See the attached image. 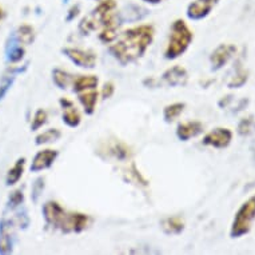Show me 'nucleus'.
<instances>
[{
	"instance_id": "f257e3e1",
	"label": "nucleus",
	"mask_w": 255,
	"mask_h": 255,
	"mask_svg": "<svg viewBox=\"0 0 255 255\" xmlns=\"http://www.w3.org/2000/svg\"><path fill=\"white\" fill-rule=\"evenodd\" d=\"M155 29L150 24H142L123 31L109 47V52L122 66L136 62L146 54L154 42Z\"/></svg>"
},
{
	"instance_id": "f03ea898",
	"label": "nucleus",
	"mask_w": 255,
	"mask_h": 255,
	"mask_svg": "<svg viewBox=\"0 0 255 255\" xmlns=\"http://www.w3.org/2000/svg\"><path fill=\"white\" fill-rule=\"evenodd\" d=\"M123 24L117 11V1L115 0H101V3L92 9L91 12L80 20L79 29L80 35H90L97 29H101L99 39L101 42L110 44L118 38L119 27Z\"/></svg>"
},
{
	"instance_id": "7ed1b4c3",
	"label": "nucleus",
	"mask_w": 255,
	"mask_h": 255,
	"mask_svg": "<svg viewBox=\"0 0 255 255\" xmlns=\"http://www.w3.org/2000/svg\"><path fill=\"white\" fill-rule=\"evenodd\" d=\"M43 217L46 226L59 230L64 234L82 233L91 225V217L78 211H68L63 209L58 202L48 201L43 206Z\"/></svg>"
},
{
	"instance_id": "20e7f679",
	"label": "nucleus",
	"mask_w": 255,
	"mask_h": 255,
	"mask_svg": "<svg viewBox=\"0 0 255 255\" xmlns=\"http://www.w3.org/2000/svg\"><path fill=\"white\" fill-rule=\"evenodd\" d=\"M193 39V31L190 29L187 23L182 19H176L171 25L167 47L164 50V58L167 60H175L182 56L187 51Z\"/></svg>"
},
{
	"instance_id": "39448f33",
	"label": "nucleus",
	"mask_w": 255,
	"mask_h": 255,
	"mask_svg": "<svg viewBox=\"0 0 255 255\" xmlns=\"http://www.w3.org/2000/svg\"><path fill=\"white\" fill-rule=\"evenodd\" d=\"M255 219V195L250 197L235 214L234 221L231 223L230 237L241 238L251 230L253 222Z\"/></svg>"
},
{
	"instance_id": "423d86ee",
	"label": "nucleus",
	"mask_w": 255,
	"mask_h": 255,
	"mask_svg": "<svg viewBox=\"0 0 255 255\" xmlns=\"http://www.w3.org/2000/svg\"><path fill=\"white\" fill-rule=\"evenodd\" d=\"M62 52L64 56H67L74 64L82 68H94L97 66V54L91 50H82V48H72L66 47L63 48Z\"/></svg>"
},
{
	"instance_id": "0eeeda50",
	"label": "nucleus",
	"mask_w": 255,
	"mask_h": 255,
	"mask_svg": "<svg viewBox=\"0 0 255 255\" xmlns=\"http://www.w3.org/2000/svg\"><path fill=\"white\" fill-rule=\"evenodd\" d=\"M218 1L219 0H194L193 3L188 4L186 15L190 20H202L209 16L214 7L218 4Z\"/></svg>"
},
{
	"instance_id": "6e6552de",
	"label": "nucleus",
	"mask_w": 255,
	"mask_h": 255,
	"mask_svg": "<svg viewBox=\"0 0 255 255\" xmlns=\"http://www.w3.org/2000/svg\"><path fill=\"white\" fill-rule=\"evenodd\" d=\"M231 140H233V132L229 128L219 127V128L210 131L203 138L202 143L205 146L214 147V148H226L230 146Z\"/></svg>"
},
{
	"instance_id": "1a4fd4ad",
	"label": "nucleus",
	"mask_w": 255,
	"mask_h": 255,
	"mask_svg": "<svg viewBox=\"0 0 255 255\" xmlns=\"http://www.w3.org/2000/svg\"><path fill=\"white\" fill-rule=\"evenodd\" d=\"M235 47L231 44H219V46L213 51L210 56V63H211V70L218 71L221 70L225 64L231 59V56L235 54Z\"/></svg>"
},
{
	"instance_id": "9d476101",
	"label": "nucleus",
	"mask_w": 255,
	"mask_h": 255,
	"mask_svg": "<svg viewBox=\"0 0 255 255\" xmlns=\"http://www.w3.org/2000/svg\"><path fill=\"white\" fill-rule=\"evenodd\" d=\"M59 151L51 150V148H47V150L39 151L38 154L35 155V158L32 159V164H31V172H39L43 171V170H47L50 168L52 164L55 163V160L58 159Z\"/></svg>"
},
{
	"instance_id": "9b49d317",
	"label": "nucleus",
	"mask_w": 255,
	"mask_h": 255,
	"mask_svg": "<svg viewBox=\"0 0 255 255\" xmlns=\"http://www.w3.org/2000/svg\"><path fill=\"white\" fill-rule=\"evenodd\" d=\"M59 103H60L63 110V122L72 128L78 127L82 122V115H80L79 110L76 109V106L74 105V102L67 99V98H60Z\"/></svg>"
},
{
	"instance_id": "f8f14e48",
	"label": "nucleus",
	"mask_w": 255,
	"mask_h": 255,
	"mask_svg": "<svg viewBox=\"0 0 255 255\" xmlns=\"http://www.w3.org/2000/svg\"><path fill=\"white\" fill-rule=\"evenodd\" d=\"M188 80V74L186 68L182 66H174L168 68L162 75V82L171 87H179V86H186Z\"/></svg>"
},
{
	"instance_id": "ddd939ff",
	"label": "nucleus",
	"mask_w": 255,
	"mask_h": 255,
	"mask_svg": "<svg viewBox=\"0 0 255 255\" xmlns=\"http://www.w3.org/2000/svg\"><path fill=\"white\" fill-rule=\"evenodd\" d=\"M202 132H203V125L199 121L183 122L176 127V136L182 142H187Z\"/></svg>"
},
{
	"instance_id": "4468645a",
	"label": "nucleus",
	"mask_w": 255,
	"mask_h": 255,
	"mask_svg": "<svg viewBox=\"0 0 255 255\" xmlns=\"http://www.w3.org/2000/svg\"><path fill=\"white\" fill-rule=\"evenodd\" d=\"M29 63L27 62L25 64H23V67L21 66H11V67L7 70V71L3 74L1 76V79H0V101H3L4 97L7 95V92L9 91V88L13 84L15 79H16V76L21 72H24L27 68H28Z\"/></svg>"
},
{
	"instance_id": "2eb2a0df",
	"label": "nucleus",
	"mask_w": 255,
	"mask_h": 255,
	"mask_svg": "<svg viewBox=\"0 0 255 255\" xmlns=\"http://www.w3.org/2000/svg\"><path fill=\"white\" fill-rule=\"evenodd\" d=\"M13 223L7 219L0 222V254L12 253L13 247Z\"/></svg>"
},
{
	"instance_id": "dca6fc26",
	"label": "nucleus",
	"mask_w": 255,
	"mask_h": 255,
	"mask_svg": "<svg viewBox=\"0 0 255 255\" xmlns=\"http://www.w3.org/2000/svg\"><path fill=\"white\" fill-rule=\"evenodd\" d=\"M25 50L23 44H21L16 38V34L12 32L9 35L8 40H7V46H5V56H7V62L9 63H19L21 59L24 58Z\"/></svg>"
},
{
	"instance_id": "f3484780",
	"label": "nucleus",
	"mask_w": 255,
	"mask_h": 255,
	"mask_svg": "<svg viewBox=\"0 0 255 255\" xmlns=\"http://www.w3.org/2000/svg\"><path fill=\"white\" fill-rule=\"evenodd\" d=\"M98 94L97 88H92V90H86V91L78 92V99H79L80 105L83 107L84 113L87 115H92L97 110V103H98Z\"/></svg>"
},
{
	"instance_id": "a211bd4d",
	"label": "nucleus",
	"mask_w": 255,
	"mask_h": 255,
	"mask_svg": "<svg viewBox=\"0 0 255 255\" xmlns=\"http://www.w3.org/2000/svg\"><path fill=\"white\" fill-rule=\"evenodd\" d=\"M148 15V9L142 8L139 5H128L126 7L122 12H119V17H121L122 23L125 24L126 21H138L142 20Z\"/></svg>"
},
{
	"instance_id": "6ab92c4d",
	"label": "nucleus",
	"mask_w": 255,
	"mask_h": 255,
	"mask_svg": "<svg viewBox=\"0 0 255 255\" xmlns=\"http://www.w3.org/2000/svg\"><path fill=\"white\" fill-rule=\"evenodd\" d=\"M162 230L168 235H178L184 230L183 218L179 215H172L162 221Z\"/></svg>"
},
{
	"instance_id": "aec40b11",
	"label": "nucleus",
	"mask_w": 255,
	"mask_h": 255,
	"mask_svg": "<svg viewBox=\"0 0 255 255\" xmlns=\"http://www.w3.org/2000/svg\"><path fill=\"white\" fill-rule=\"evenodd\" d=\"M99 84V79L95 75H82L78 76L72 82V87H74V92H82L86 90H92L97 88Z\"/></svg>"
},
{
	"instance_id": "412c9836",
	"label": "nucleus",
	"mask_w": 255,
	"mask_h": 255,
	"mask_svg": "<svg viewBox=\"0 0 255 255\" xmlns=\"http://www.w3.org/2000/svg\"><path fill=\"white\" fill-rule=\"evenodd\" d=\"M25 168V158H19L16 160V163L13 164L12 167L9 168L5 176V184L7 186H13L16 184L19 180L21 179V176L24 174Z\"/></svg>"
},
{
	"instance_id": "4be33fe9",
	"label": "nucleus",
	"mask_w": 255,
	"mask_h": 255,
	"mask_svg": "<svg viewBox=\"0 0 255 255\" xmlns=\"http://www.w3.org/2000/svg\"><path fill=\"white\" fill-rule=\"evenodd\" d=\"M52 80H54L56 87H59L60 90H66L70 86V83L74 82V76L70 72L64 71V70L55 68L54 71H52Z\"/></svg>"
},
{
	"instance_id": "5701e85b",
	"label": "nucleus",
	"mask_w": 255,
	"mask_h": 255,
	"mask_svg": "<svg viewBox=\"0 0 255 255\" xmlns=\"http://www.w3.org/2000/svg\"><path fill=\"white\" fill-rule=\"evenodd\" d=\"M186 105L182 103V102H176V103H171V105H167L163 110V119L167 123H172V122L178 119L180 117V114L183 113Z\"/></svg>"
},
{
	"instance_id": "b1692460",
	"label": "nucleus",
	"mask_w": 255,
	"mask_h": 255,
	"mask_svg": "<svg viewBox=\"0 0 255 255\" xmlns=\"http://www.w3.org/2000/svg\"><path fill=\"white\" fill-rule=\"evenodd\" d=\"M15 34H16L17 40H19L23 46H29V44H32V42H34L35 31L31 25H20V27L15 31Z\"/></svg>"
},
{
	"instance_id": "393cba45",
	"label": "nucleus",
	"mask_w": 255,
	"mask_h": 255,
	"mask_svg": "<svg viewBox=\"0 0 255 255\" xmlns=\"http://www.w3.org/2000/svg\"><path fill=\"white\" fill-rule=\"evenodd\" d=\"M62 138V132L58 130V128H50V130L43 131L42 134H39L36 138H35V143L38 146H42V144H50V143H54L56 140Z\"/></svg>"
},
{
	"instance_id": "a878e982",
	"label": "nucleus",
	"mask_w": 255,
	"mask_h": 255,
	"mask_svg": "<svg viewBox=\"0 0 255 255\" xmlns=\"http://www.w3.org/2000/svg\"><path fill=\"white\" fill-rule=\"evenodd\" d=\"M110 154L113 155L115 159H118V160H126V159L131 158L130 147L126 146L125 143L122 142H117L114 146H111Z\"/></svg>"
},
{
	"instance_id": "bb28decb",
	"label": "nucleus",
	"mask_w": 255,
	"mask_h": 255,
	"mask_svg": "<svg viewBox=\"0 0 255 255\" xmlns=\"http://www.w3.org/2000/svg\"><path fill=\"white\" fill-rule=\"evenodd\" d=\"M47 118H48V114H47L46 110L39 109L34 115V119H32V123H31V130L38 131L39 128H42L43 126L46 125Z\"/></svg>"
},
{
	"instance_id": "cd10ccee",
	"label": "nucleus",
	"mask_w": 255,
	"mask_h": 255,
	"mask_svg": "<svg viewBox=\"0 0 255 255\" xmlns=\"http://www.w3.org/2000/svg\"><path fill=\"white\" fill-rule=\"evenodd\" d=\"M254 119L253 117L249 118H243L242 121L238 123V134L241 136H247L253 132V128H254Z\"/></svg>"
},
{
	"instance_id": "c85d7f7f",
	"label": "nucleus",
	"mask_w": 255,
	"mask_h": 255,
	"mask_svg": "<svg viewBox=\"0 0 255 255\" xmlns=\"http://www.w3.org/2000/svg\"><path fill=\"white\" fill-rule=\"evenodd\" d=\"M24 202V194H23V190L19 188V190H15L13 193H11L8 199V209L13 210L19 207V206L23 205Z\"/></svg>"
},
{
	"instance_id": "c756f323",
	"label": "nucleus",
	"mask_w": 255,
	"mask_h": 255,
	"mask_svg": "<svg viewBox=\"0 0 255 255\" xmlns=\"http://www.w3.org/2000/svg\"><path fill=\"white\" fill-rule=\"evenodd\" d=\"M247 72L245 70H238V72L233 76V79L227 83V86L230 88H239L242 87L243 84L247 82Z\"/></svg>"
},
{
	"instance_id": "7c9ffc66",
	"label": "nucleus",
	"mask_w": 255,
	"mask_h": 255,
	"mask_svg": "<svg viewBox=\"0 0 255 255\" xmlns=\"http://www.w3.org/2000/svg\"><path fill=\"white\" fill-rule=\"evenodd\" d=\"M43 190H44V178H38L32 184V195H31L35 203L39 201V197L43 194Z\"/></svg>"
},
{
	"instance_id": "2f4dec72",
	"label": "nucleus",
	"mask_w": 255,
	"mask_h": 255,
	"mask_svg": "<svg viewBox=\"0 0 255 255\" xmlns=\"http://www.w3.org/2000/svg\"><path fill=\"white\" fill-rule=\"evenodd\" d=\"M114 91H115V87H114L113 82H106V83L103 84V87H102V98H103V99H109V98H111L114 95Z\"/></svg>"
},
{
	"instance_id": "473e14b6",
	"label": "nucleus",
	"mask_w": 255,
	"mask_h": 255,
	"mask_svg": "<svg viewBox=\"0 0 255 255\" xmlns=\"http://www.w3.org/2000/svg\"><path fill=\"white\" fill-rule=\"evenodd\" d=\"M80 12V7L78 4L76 5H72L71 8L68 9V12H67V16H66V20L67 21H72L74 19H75L78 15H79Z\"/></svg>"
},
{
	"instance_id": "72a5a7b5",
	"label": "nucleus",
	"mask_w": 255,
	"mask_h": 255,
	"mask_svg": "<svg viewBox=\"0 0 255 255\" xmlns=\"http://www.w3.org/2000/svg\"><path fill=\"white\" fill-rule=\"evenodd\" d=\"M142 1H144V3H147V4H151V5H156V4H160L163 0H142Z\"/></svg>"
},
{
	"instance_id": "f704fd0d",
	"label": "nucleus",
	"mask_w": 255,
	"mask_h": 255,
	"mask_svg": "<svg viewBox=\"0 0 255 255\" xmlns=\"http://www.w3.org/2000/svg\"><path fill=\"white\" fill-rule=\"evenodd\" d=\"M4 19V11H3V8L0 7V21Z\"/></svg>"
},
{
	"instance_id": "c9c22d12",
	"label": "nucleus",
	"mask_w": 255,
	"mask_h": 255,
	"mask_svg": "<svg viewBox=\"0 0 255 255\" xmlns=\"http://www.w3.org/2000/svg\"><path fill=\"white\" fill-rule=\"evenodd\" d=\"M63 3H68V0H63Z\"/></svg>"
}]
</instances>
